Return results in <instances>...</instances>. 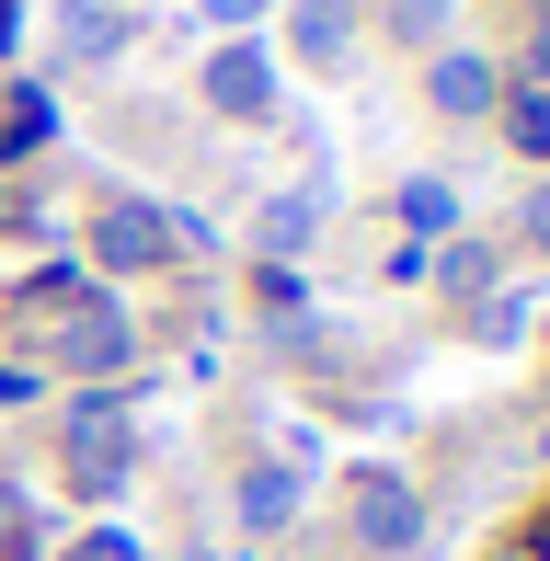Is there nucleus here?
Here are the masks:
<instances>
[{
	"mask_svg": "<svg viewBox=\"0 0 550 561\" xmlns=\"http://www.w3.org/2000/svg\"><path fill=\"white\" fill-rule=\"evenodd\" d=\"M23 344H35L46 367H69V378H115L138 355V321L115 310L81 264H46V275H23Z\"/></svg>",
	"mask_w": 550,
	"mask_h": 561,
	"instance_id": "nucleus-1",
	"label": "nucleus"
},
{
	"mask_svg": "<svg viewBox=\"0 0 550 561\" xmlns=\"http://www.w3.org/2000/svg\"><path fill=\"white\" fill-rule=\"evenodd\" d=\"M58 470H69V493L104 504L115 481L138 470V424L115 413V401H81V413H69V436H58Z\"/></svg>",
	"mask_w": 550,
	"mask_h": 561,
	"instance_id": "nucleus-2",
	"label": "nucleus"
},
{
	"mask_svg": "<svg viewBox=\"0 0 550 561\" xmlns=\"http://www.w3.org/2000/svg\"><path fill=\"white\" fill-rule=\"evenodd\" d=\"M92 264H115V275L184 264V252H172V207H149V195H104V207H92Z\"/></svg>",
	"mask_w": 550,
	"mask_h": 561,
	"instance_id": "nucleus-3",
	"label": "nucleus"
},
{
	"mask_svg": "<svg viewBox=\"0 0 550 561\" xmlns=\"http://www.w3.org/2000/svg\"><path fill=\"white\" fill-rule=\"evenodd\" d=\"M344 516H356V550H424V493L413 481H390V470H356L344 481Z\"/></svg>",
	"mask_w": 550,
	"mask_h": 561,
	"instance_id": "nucleus-4",
	"label": "nucleus"
},
{
	"mask_svg": "<svg viewBox=\"0 0 550 561\" xmlns=\"http://www.w3.org/2000/svg\"><path fill=\"white\" fill-rule=\"evenodd\" d=\"M195 92H207V115H230V126H264V115H275V58H264L253 35H230V46H207Z\"/></svg>",
	"mask_w": 550,
	"mask_h": 561,
	"instance_id": "nucleus-5",
	"label": "nucleus"
},
{
	"mask_svg": "<svg viewBox=\"0 0 550 561\" xmlns=\"http://www.w3.org/2000/svg\"><path fill=\"white\" fill-rule=\"evenodd\" d=\"M424 104H436V115H459V126H482L493 104H505V69H493V58H470V46H436V69H424Z\"/></svg>",
	"mask_w": 550,
	"mask_h": 561,
	"instance_id": "nucleus-6",
	"label": "nucleus"
},
{
	"mask_svg": "<svg viewBox=\"0 0 550 561\" xmlns=\"http://www.w3.org/2000/svg\"><path fill=\"white\" fill-rule=\"evenodd\" d=\"M287 35H298V58H310V69H344V58H356V0H298Z\"/></svg>",
	"mask_w": 550,
	"mask_h": 561,
	"instance_id": "nucleus-7",
	"label": "nucleus"
},
{
	"mask_svg": "<svg viewBox=\"0 0 550 561\" xmlns=\"http://www.w3.org/2000/svg\"><path fill=\"white\" fill-rule=\"evenodd\" d=\"M298 493H310V470H287V458H264V470H241V527H287L298 516Z\"/></svg>",
	"mask_w": 550,
	"mask_h": 561,
	"instance_id": "nucleus-8",
	"label": "nucleus"
},
{
	"mask_svg": "<svg viewBox=\"0 0 550 561\" xmlns=\"http://www.w3.org/2000/svg\"><path fill=\"white\" fill-rule=\"evenodd\" d=\"M46 138H58V92L23 81L12 104H0V161H23V149H46Z\"/></svg>",
	"mask_w": 550,
	"mask_h": 561,
	"instance_id": "nucleus-9",
	"label": "nucleus"
},
{
	"mask_svg": "<svg viewBox=\"0 0 550 561\" xmlns=\"http://www.w3.org/2000/svg\"><path fill=\"white\" fill-rule=\"evenodd\" d=\"M310 229H321L310 195H275V207L253 218V241H264V264H287V252H310Z\"/></svg>",
	"mask_w": 550,
	"mask_h": 561,
	"instance_id": "nucleus-10",
	"label": "nucleus"
},
{
	"mask_svg": "<svg viewBox=\"0 0 550 561\" xmlns=\"http://www.w3.org/2000/svg\"><path fill=\"white\" fill-rule=\"evenodd\" d=\"M127 46V12L115 0H69V58H115Z\"/></svg>",
	"mask_w": 550,
	"mask_h": 561,
	"instance_id": "nucleus-11",
	"label": "nucleus"
},
{
	"mask_svg": "<svg viewBox=\"0 0 550 561\" xmlns=\"http://www.w3.org/2000/svg\"><path fill=\"white\" fill-rule=\"evenodd\" d=\"M46 550V516H35V493L23 481H0V561H35Z\"/></svg>",
	"mask_w": 550,
	"mask_h": 561,
	"instance_id": "nucleus-12",
	"label": "nucleus"
},
{
	"mask_svg": "<svg viewBox=\"0 0 550 561\" xmlns=\"http://www.w3.org/2000/svg\"><path fill=\"white\" fill-rule=\"evenodd\" d=\"M402 229H413V241H436V229H459V195H447L436 172H413V184H402Z\"/></svg>",
	"mask_w": 550,
	"mask_h": 561,
	"instance_id": "nucleus-13",
	"label": "nucleus"
},
{
	"mask_svg": "<svg viewBox=\"0 0 550 561\" xmlns=\"http://www.w3.org/2000/svg\"><path fill=\"white\" fill-rule=\"evenodd\" d=\"M493 115H505V138L528 149V161H550V92H516V81H505V104H493Z\"/></svg>",
	"mask_w": 550,
	"mask_h": 561,
	"instance_id": "nucleus-14",
	"label": "nucleus"
},
{
	"mask_svg": "<svg viewBox=\"0 0 550 561\" xmlns=\"http://www.w3.org/2000/svg\"><path fill=\"white\" fill-rule=\"evenodd\" d=\"M424 275H447V287H459L470 310H482V298H493V241H459V252H436Z\"/></svg>",
	"mask_w": 550,
	"mask_h": 561,
	"instance_id": "nucleus-15",
	"label": "nucleus"
},
{
	"mask_svg": "<svg viewBox=\"0 0 550 561\" xmlns=\"http://www.w3.org/2000/svg\"><path fill=\"white\" fill-rule=\"evenodd\" d=\"M390 35H402V46H436L447 35V0H390Z\"/></svg>",
	"mask_w": 550,
	"mask_h": 561,
	"instance_id": "nucleus-16",
	"label": "nucleus"
},
{
	"mask_svg": "<svg viewBox=\"0 0 550 561\" xmlns=\"http://www.w3.org/2000/svg\"><path fill=\"white\" fill-rule=\"evenodd\" d=\"M58 561H149V550H138V539H127V527H92V539H69V550H58Z\"/></svg>",
	"mask_w": 550,
	"mask_h": 561,
	"instance_id": "nucleus-17",
	"label": "nucleus"
},
{
	"mask_svg": "<svg viewBox=\"0 0 550 561\" xmlns=\"http://www.w3.org/2000/svg\"><path fill=\"white\" fill-rule=\"evenodd\" d=\"M195 12H207V23H218V35H253V23L275 12V0H195Z\"/></svg>",
	"mask_w": 550,
	"mask_h": 561,
	"instance_id": "nucleus-18",
	"label": "nucleus"
},
{
	"mask_svg": "<svg viewBox=\"0 0 550 561\" xmlns=\"http://www.w3.org/2000/svg\"><path fill=\"white\" fill-rule=\"evenodd\" d=\"M298 298H310V287H298V264H264V310H275V321H298Z\"/></svg>",
	"mask_w": 550,
	"mask_h": 561,
	"instance_id": "nucleus-19",
	"label": "nucleus"
},
{
	"mask_svg": "<svg viewBox=\"0 0 550 561\" xmlns=\"http://www.w3.org/2000/svg\"><path fill=\"white\" fill-rule=\"evenodd\" d=\"M516 241H528V252H550V184L528 195V218H516Z\"/></svg>",
	"mask_w": 550,
	"mask_h": 561,
	"instance_id": "nucleus-20",
	"label": "nucleus"
},
{
	"mask_svg": "<svg viewBox=\"0 0 550 561\" xmlns=\"http://www.w3.org/2000/svg\"><path fill=\"white\" fill-rule=\"evenodd\" d=\"M35 390H46L35 367H0V413H23V401H35Z\"/></svg>",
	"mask_w": 550,
	"mask_h": 561,
	"instance_id": "nucleus-21",
	"label": "nucleus"
},
{
	"mask_svg": "<svg viewBox=\"0 0 550 561\" xmlns=\"http://www.w3.org/2000/svg\"><path fill=\"white\" fill-rule=\"evenodd\" d=\"M516 92H550V23H539V46H528V81Z\"/></svg>",
	"mask_w": 550,
	"mask_h": 561,
	"instance_id": "nucleus-22",
	"label": "nucleus"
},
{
	"mask_svg": "<svg viewBox=\"0 0 550 561\" xmlns=\"http://www.w3.org/2000/svg\"><path fill=\"white\" fill-rule=\"evenodd\" d=\"M12 46H23V12H12V0H0V58H12Z\"/></svg>",
	"mask_w": 550,
	"mask_h": 561,
	"instance_id": "nucleus-23",
	"label": "nucleus"
},
{
	"mask_svg": "<svg viewBox=\"0 0 550 561\" xmlns=\"http://www.w3.org/2000/svg\"><path fill=\"white\" fill-rule=\"evenodd\" d=\"M539 23H550V0H539Z\"/></svg>",
	"mask_w": 550,
	"mask_h": 561,
	"instance_id": "nucleus-24",
	"label": "nucleus"
}]
</instances>
